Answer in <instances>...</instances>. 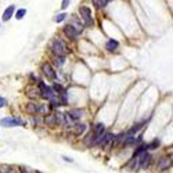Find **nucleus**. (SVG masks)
Listing matches in <instances>:
<instances>
[{"instance_id":"nucleus-1","label":"nucleus","mask_w":173,"mask_h":173,"mask_svg":"<svg viewBox=\"0 0 173 173\" xmlns=\"http://www.w3.org/2000/svg\"><path fill=\"white\" fill-rule=\"evenodd\" d=\"M53 51L57 57H65V54L68 53V49L65 43L62 42L61 39H56L54 40V44H53Z\"/></svg>"},{"instance_id":"nucleus-2","label":"nucleus","mask_w":173,"mask_h":173,"mask_svg":"<svg viewBox=\"0 0 173 173\" xmlns=\"http://www.w3.org/2000/svg\"><path fill=\"white\" fill-rule=\"evenodd\" d=\"M0 125L4 126V128H12V126H22L25 125V122L19 118H12V116H7V118H3L0 121Z\"/></svg>"},{"instance_id":"nucleus-3","label":"nucleus","mask_w":173,"mask_h":173,"mask_svg":"<svg viewBox=\"0 0 173 173\" xmlns=\"http://www.w3.org/2000/svg\"><path fill=\"white\" fill-rule=\"evenodd\" d=\"M137 159H139V167L147 169L150 165V162H151V159H152V156H151L147 151H144V152L137 155Z\"/></svg>"},{"instance_id":"nucleus-4","label":"nucleus","mask_w":173,"mask_h":173,"mask_svg":"<svg viewBox=\"0 0 173 173\" xmlns=\"http://www.w3.org/2000/svg\"><path fill=\"white\" fill-rule=\"evenodd\" d=\"M79 12H81L82 18L85 19V22H86L87 25H90V26H93V25H94V22H93V18H92V10H90V7L82 6L81 8H79Z\"/></svg>"},{"instance_id":"nucleus-5","label":"nucleus","mask_w":173,"mask_h":173,"mask_svg":"<svg viewBox=\"0 0 173 173\" xmlns=\"http://www.w3.org/2000/svg\"><path fill=\"white\" fill-rule=\"evenodd\" d=\"M40 92H42V96H43L46 100H53L56 97L54 90L50 86H47L46 83H43V82H40Z\"/></svg>"},{"instance_id":"nucleus-6","label":"nucleus","mask_w":173,"mask_h":173,"mask_svg":"<svg viewBox=\"0 0 173 173\" xmlns=\"http://www.w3.org/2000/svg\"><path fill=\"white\" fill-rule=\"evenodd\" d=\"M42 71H43V74L49 78V79H56V71L53 69V67L50 65L49 62H46V64H43L42 65Z\"/></svg>"},{"instance_id":"nucleus-7","label":"nucleus","mask_w":173,"mask_h":173,"mask_svg":"<svg viewBox=\"0 0 173 173\" xmlns=\"http://www.w3.org/2000/svg\"><path fill=\"white\" fill-rule=\"evenodd\" d=\"M93 133H94V136H96V143H99L100 139H101V136L105 133V126L103 123H96L94 125V130H93Z\"/></svg>"},{"instance_id":"nucleus-8","label":"nucleus","mask_w":173,"mask_h":173,"mask_svg":"<svg viewBox=\"0 0 173 173\" xmlns=\"http://www.w3.org/2000/svg\"><path fill=\"white\" fill-rule=\"evenodd\" d=\"M114 139H115V136H114L112 133H104V134L101 136V139H100V141H99L100 147H105V145H107L110 141H112Z\"/></svg>"},{"instance_id":"nucleus-9","label":"nucleus","mask_w":173,"mask_h":173,"mask_svg":"<svg viewBox=\"0 0 173 173\" xmlns=\"http://www.w3.org/2000/svg\"><path fill=\"white\" fill-rule=\"evenodd\" d=\"M64 33H65L68 37H71V39H76V36H78V31L75 29L72 25H67V26H64Z\"/></svg>"},{"instance_id":"nucleus-10","label":"nucleus","mask_w":173,"mask_h":173,"mask_svg":"<svg viewBox=\"0 0 173 173\" xmlns=\"http://www.w3.org/2000/svg\"><path fill=\"white\" fill-rule=\"evenodd\" d=\"M14 12H15V6H14V4L8 6L6 10H4V12H3V21H8V19L14 15Z\"/></svg>"},{"instance_id":"nucleus-11","label":"nucleus","mask_w":173,"mask_h":173,"mask_svg":"<svg viewBox=\"0 0 173 173\" xmlns=\"http://www.w3.org/2000/svg\"><path fill=\"white\" fill-rule=\"evenodd\" d=\"M39 105L40 104H37V103H29V104H26V112H28V114H32V115L37 114Z\"/></svg>"},{"instance_id":"nucleus-12","label":"nucleus","mask_w":173,"mask_h":173,"mask_svg":"<svg viewBox=\"0 0 173 173\" xmlns=\"http://www.w3.org/2000/svg\"><path fill=\"white\" fill-rule=\"evenodd\" d=\"M169 166H170V159L166 158V156L161 158V161L158 163V169H159V170H165V169H167Z\"/></svg>"},{"instance_id":"nucleus-13","label":"nucleus","mask_w":173,"mask_h":173,"mask_svg":"<svg viewBox=\"0 0 173 173\" xmlns=\"http://www.w3.org/2000/svg\"><path fill=\"white\" fill-rule=\"evenodd\" d=\"M118 46H119V43H118L116 40L110 39V40L107 42V44H105V49L108 50V51H115V50L118 49Z\"/></svg>"},{"instance_id":"nucleus-14","label":"nucleus","mask_w":173,"mask_h":173,"mask_svg":"<svg viewBox=\"0 0 173 173\" xmlns=\"http://www.w3.org/2000/svg\"><path fill=\"white\" fill-rule=\"evenodd\" d=\"M44 123L47 125V126H51V128H54V126L57 125L56 116H54V115H46V118H44Z\"/></svg>"},{"instance_id":"nucleus-15","label":"nucleus","mask_w":173,"mask_h":173,"mask_svg":"<svg viewBox=\"0 0 173 173\" xmlns=\"http://www.w3.org/2000/svg\"><path fill=\"white\" fill-rule=\"evenodd\" d=\"M68 115L72 118V119H79V118L83 115V111H82V110H71V111L68 112Z\"/></svg>"},{"instance_id":"nucleus-16","label":"nucleus","mask_w":173,"mask_h":173,"mask_svg":"<svg viewBox=\"0 0 173 173\" xmlns=\"http://www.w3.org/2000/svg\"><path fill=\"white\" fill-rule=\"evenodd\" d=\"M75 129H74V133L75 134H82L85 130H86V125H83V123H78V125H75L74 126Z\"/></svg>"},{"instance_id":"nucleus-17","label":"nucleus","mask_w":173,"mask_h":173,"mask_svg":"<svg viewBox=\"0 0 173 173\" xmlns=\"http://www.w3.org/2000/svg\"><path fill=\"white\" fill-rule=\"evenodd\" d=\"M14 14H15V18L17 19H22L25 17V14H26V10L25 8H19L18 11L14 12Z\"/></svg>"},{"instance_id":"nucleus-18","label":"nucleus","mask_w":173,"mask_h":173,"mask_svg":"<svg viewBox=\"0 0 173 173\" xmlns=\"http://www.w3.org/2000/svg\"><path fill=\"white\" fill-rule=\"evenodd\" d=\"M129 167L132 170H136L137 167H139V159H137V156H134V158L132 159V162L129 163Z\"/></svg>"},{"instance_id":"nucleus-19","label":"nucleus","mask_w":173,"mask_h":173,"mask_svg":"<svg viewBox=\"0 0 173 173\" xmlns=\"http://www.w3.org/2000/svg\"><path fill=\"white\" fill-rule=\"evenodd\" d=\"M143 126H141V123H139V125H134V126H133V128H132V129L129 130V133H128V134H130V136H133V134H136L137 132H139V130L141 129Z\"/></svg>"},{"instance_id":"nucleus-20","label":"nucleus","mask_w":173,"mask_h":173,"mask_svg":"<svg viewBox=\"0 0 173 173\" xmlns=\"http://www.w3.org/2000/svg\"><path fill=\"white\" fill-rule=\"evenodd\" d=\"M72 26H74L75 29H76V31H78V33H79V32H82V29H83V25H82L81 22H78V21H76V18H75V17H74V25H72Z\"/></svg>"},{"instance_id":"nucleus-21","label":"nucleus","mask_w":173,"mask_h":173,"mask_svg":"<svg viewBox=\"0 0 173 173\" xmlns=\"http://www.w3.org/2000/svg\"><path fill=\"white\" fill-rule=\"evenodd\" d=\"M158 145H159V140H154V141H151L150 144H147V150H155Z\"/></svg>"},{"instance_id":"nucleus-22","label":"nucleus","mask_w":173,"mask_h":173,"mask_svg":"<svg viewBox=\"0 0 173 173\" xmlns=\"http://www.w3.org/2000/svg\"><path fill=\"white\" fill-rule=\"evenodd\" d=\"M144 151H147V144H143V145H140V147L136 150V152H134V156H137L139 154H141V152H144Z\"/></svg>"},{"instance_id":"nucleus-23","label":"nucleus","mask_w":173,"mask_h":173,"mask_svg":"<svg viewBox=\"0 0 173 173\" xmlns=\"http://www.w3.org/2000/svg\"><path fill=\"white\" fill-rule=\"evenodd\" d=\"M65 18H67V14H65V12H61V14H58L56 18H54V21H56V22H62Z\"/></svg>"},{"instance_id":"nucleus-24","label":"nucleus","mask_w":173,"mask_h":173,"mask_svg":"<svg viewBox=\"0 0 173 173\" xmlns=\"http://www.w3.org/2000/svg\"><path fill=\"white\" fill-rule=\"evenodd\" d=\"M92 3L97 7V8H103V7H105V4L103 3V0H92Z\"/></svg>"},{"instance_id":"nucleus-25","label":"nucleus","mask_w":173,"mask_h":173,"mask_svg":"<svg viewBox=\"0 0 173 173\" xmlns=\"http://www.w3.org/2000/svg\"><path fill=\"white\" fill-rule=\"evenodd\" d=\"M37 112H40V114H47L49 112V107L44 104V105H39V111Z\"/></svg>"},{"instance_id":"nucleus-26","label":"nucleus","mask_w":173,"mask_h":173,"mask_svg":"<svg viewBox=\"0 0 173 173\" xmlns=\"http://www.w3.org/2000/svg\"><path fill=\"white\" fill-rule=\"evenodd\" d=\"M37 96H39V94H37V90H29V92H28V97H31V99H33V97L36 99Z\"/></svg>"},{"instance_id":"nucleus-27","label":"nucleus","mask_w":173,"mask_h":173,"mask_svg":"<svg viewBox=\"0 0 173 173\" xmlns=\"http://www.w3.org/2000/svg\"><path fill=\"white\" fill-rule=\"evenodd\" d=\"M69 1H71V0H62V4H61V8H62V10H67V8H68Z\"/></svg>"},{"instance_id":"nucleus-28","label":"nucleus","mask_w":173,"mask_h":173,"mask_svg":"<svg viewBox=\"0 0 173 173\" xmlns=\"http://www.w3.org/2000/svg\"><path fill=\"white\" fill-rule=\"evenodd\" d=\"M8 170H10V167L8 166H0V173H8Z\"/></svg>"},{"instance_id":"nucleus-29","label":"nucleus","mask_w":173,"mask_h":173,"mask_svg":"<svg viewBox=\"0 0 173 173\" xmlns=\"http://www.w3.org/2000/svg\"><path fill=\"white\" fill-rule=\"evenodd\" d=\"M6 104H7V100L4 99V97H0V108H1V107H4Z\"/></svg>"},{"instance_id":"nucleus-30","label":"nucleus","mask_w":173,"mask_h":173,"mask_svg":"<svg viewBox=\"0 0 173 173\" xmlns=\"http://www.w3.org/2000/svg\"><path fill=\"white\" fill-rule=\"evenodd\" d=\"M62 159H64L65 162H69V163H72V162H74V159H72V158H68V156H62Z\"/></svg>"},{"instance_id":"nucleus-31","label":"nucleus","mask_w":173,"mask_h":173,"mask_svg":"<svg viewBox=\"0 0 173 173\" xmlns=\"http://www.w3.org/2000/svg\"><path fill=\"white\" fill-rule=\"evenodd\" d=\"M32 123L37 125V123H39V119H37V118H32Z\"/></svg>"},{"instance_id":"nucleus-32","label":"nucleus","mask_w":173,"mask_h":173,"mask_svg":"<svg viewBox=\"0 0 173 173\" xmlns=\"http://www.w3.org/2000/svg\"><path fill=\"white\" fill-rule=\"evenodd\" d=\"M22 173H29V172H26V170H22Z\"/></svg>"},{"instance_id":"nucleus-33","label":"nucleus","mask_w":173,"mask_h":173,"mask_svg":"<svg viewBox=\"0 0 173 173\" xmlns=\"http://www.w3.org/2000/svg\"><path fill=\"white\" fill-rule=\"evenodd\" d=\"M108 1H111V0H108Z\"/></svg>"}]
</instances>
